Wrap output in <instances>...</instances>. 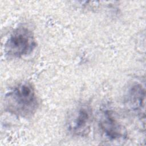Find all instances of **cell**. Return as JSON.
<instances>
[{
  "label": "cell",
  "instance_id": "obj_1",
  "mask_svg": "<svg viewBox=\"0 0 146 146\" xmlns=\"http://www.w3.org/2000/svg\"><path fill=\"white\" fill-rule=\"evenodd\" d=\"M4 100L6 111L22 117L31 116L38 105L35 90L29 83L15 87L6 94Z\"/></svg>",
  "mask_w": 146,
  "mask_h": 146
},
{
  "label": "cell",
  "instance_id": "obj_2",
  "mask_svg": "<svg viewBox=\"0 0 146 146\" xmlns=\"http://www.w3.org/2000/svg\"><path fill=\"white\" fill-rule=\"evenodd\" d=\"M36 47L33 33L27 28L19 27L10 35L5 44V52L10 58H20L30 54Z\"/></svg>",
  "mask_w": 146,
  "mask_h": 146
},
{
  "label": "cell",
  "instance_id": "obj_3",
  "mask_svg": "<svg viewBox=\"0 0 146 146\" xmlns=\"http://www.w3.org/2000/svg\"><path fill=\"white\" fill-rule=\"evenodd\" d=\"M92 119V111L90 106L80 105L70 115L67 119V128L74 135L86 136L90 131Z\"/></svg>",
  "mask_w": 146,
  "mask_h": 146
},
{
  "label": "cell",
  "instance_id": "obj_4",
  "mask_svg": "<svg viewBox=\"0 0 146 146\" xmlns=\"http://www.w3.org/2000/svg\"><path fill=\"white\" fill-rule=\"evenodd\" d=\"M98 124L101 136L107 141H121L126 137L123 126L110 111L106 110L102 113Z\"/></svg>",
  "mask_w": 146,
  "mask_h": 146
},
{
  "label": "cell",
  "instance_id": "obj_5",
  "mask_svg": "<svg viewBox=\"0 0 146 146\" xmlns=\"http://www.w3.org/2000/svg\"><path fill=\"white\" fill-rule=\"evenodd\" d=\"M145 90L141 85L133 86L128 95V103L131 109L141 116H145Z\"/></svg>",
  "mask_w": 146,
  "mask_h": 146
}]
</instances>
